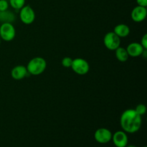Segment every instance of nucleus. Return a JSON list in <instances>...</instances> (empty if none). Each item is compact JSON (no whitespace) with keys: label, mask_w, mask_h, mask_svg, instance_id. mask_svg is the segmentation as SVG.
<instances>
[{"label":"nucleus","mask_w":147,"mask_h":147,"mask_svg":"<svg viewBox=\"0 0 147 147\" xmlns=\"http://www.w3.org/2000/svg\"><path fill=\"white\" fill-rule=\"evenodd\" d=\"M20 10V18L22 22L27 25L34 22L36 17L35 12L30 5H24Z\"/></svg>","instance_id":"obj_6"},{"label":"nucleus","mask_w":147,"mask_h":147,"mask_svg":"<svg viewBox=\"0 0 147 147\" xmlns=\"http://www.w3.org/2000/svg\"><path fill=\"white\" fill-rule=\"evenodd\" d=\"M130 28L126 24H117L114 27V30H113V32L116 35L119 36L120 38H121V37H126L127 36H129V34H130Z\"/></svg>","instance_id":"obj_12"},{"label":"nucleus","mask_w":147,"mask_h":147,"mask_svg":"<svg viewBox=\"0 0 147 147\" xmlns=\"http://www.w3.org/2000/svg\"><path fill=\"white\" fill-rule=\"evenodd\" d=\"M135 111H136L137 112V113H139L141 116H142L146 113V107L144 104L140 103V104H139L136 106V109H135Z\"/></svg>","instance_id":"obj_17"},{"label":"nucleus","mask_w":147,"mask_h":147,"mask_svg":"<svg viewBox=\"0 0 147 147\" xmlns=\"http://www.w3.org/2000/svg\"><path fill=\"white\" fill-rule=\"evenodd\" d=\"M131 19L135 22H142L146 18L147 16V9L146 7H141V6H136L134 8L132 9Z\"/></svg>","instance_id":"obj_9"},{"label":"nucleus","mask_w":147,"mask_h":147,"mask_svg":"<svg viewBox=\"0 0 147 147\" xmlns=\"http://www.w3.org/2000/svg\"><path fill=\"white\" fill-rule=\"evenodd\" d=\"M29 74L32 76H40L42 74L47 67V62L42 57H35L29 61L27 65Z\"/></svg>","instance_id":"obj_2"},{"label":"nucleus","mask_w":147,"mask_h":147,"mask_svg":"<svg viewBox=\"0 0 147 147\" xmlns=\"http://www.w3.org/2000/svg\"><path fill=\"white\" fill-rule=\"evenodd\" d=\"M138 6L146 7H147V0H136Z\"/></svg>","instance_id":"obj_20"},{"label":"nucleus","mask_w":147,"mask_h":147,"mask_svg":"<svg viewBox=\"0 0 147 147\" xmlns=\"http://www.w3.org/2000/svg\"><path fill=\"white\" fill-rule=\"evenodd\" d=\"M114 51L116 59H117L119 61L121 62V63H125V62L127 61L129 56L127 51H126V48L122 47L120 46V47H118L116 50H115Z\"/></svg>","instance_id":"obj_13"},{"label":"nucleus","mask_w":147,"mask_h":147,"mask_svg":"<svg viewBox=\"0 0 147 147\" xmlns=\"http://www.w3.org/2000/svg\"><path fill=\"white\" fill-rule=\"evenodd\" d=\"M26 0H9V4L13 9L20 10L25 5Z\"/></svg>","instance_id":"obj_15"},{"label":"nucleus","mask_w":147,"mask_h":147,"mask_svg":"<svg viewBox=\"0 0 147 147\" xmlns=\"http://www.w3.org/2000/svg\"><path fill=\"white\" fill-rule=\"evenodd\" d=\"M103 44L109 50H115L120 47L121 38L113 32H109L103 37Z\"/></svg>","instance_id":"obj_5"},{"label":"nucleus","mask_w":147,"mask_h":147,"mask_svg":"<svg viewBox=\"0 0 147 147\" xmlns=\"http://www.w3.org/2000/svg\"><path fill=\"white\" fill-rule=\"evenodd\" d=\"M70 67L76 74L79 75V76L86 75L90 70V65H89L88 62L85 59L80 58V57L73 59Z\"/></svg>","instance_id":"obj_4"},{"label":"nucleus","mask_w":147,"mask_h":147,"mask_svg":"<svg viewBox=\"0 0 147 147\" xmlns=\"http://www.w3.org/2000/svg\"><path fill=\"white\" fill-rule=\"evenodd\" d=\"M126 147H137V146H134V145H127Z\"/></svg>","instance_id":"obj_21"},{"label":"nucleus","mask_w":147,"mask_h":147,"mask_svg":"<svg viewBox=\"0 0 147 147\" xmlns=\"http://www.w3.org/2000/svg\"><path fill=\"white\" fill-rule=\"evenodd\" d=\"M126 51L129 57H138L142 55L144 49L139 42H131L126 47Z\"/></svg>","instance_id":"obj_10"},{"label":"nucleus","mask_w":147,"mask_h":147,"mask_svg":"<svg viewBox=\"0 0 147 147\" xmlns=\"http://www.w3.org/2000/svg\"><path fill=\"white\" fill-rule=\"evenodd\" d=\"M140 44L142 45L144 50H147V34H144L143 37H142Z\"/></svg>","instance_id":"obj_19"},{"label":"nucleus","mask_w":147,"mask_h":147,"mask_svg":"<svg viewBox=\"0 0 147 147\" xmlns=\"http://www.w3.org/2000/svg\"><path fill=\"white\" fill-rule=\"evenodd\" d=\"M144 147H147V146H144Z\"/></svg>","instance_id":"obj_23"},{"label":"nucleus","mask_w":147,"mask_h":147,"mask_svg":"<svg viewBox=\"0 0 147 147\" xmlns=\"http://www.w3.org/2000/svg\"><path fill=\"white\" fill-rule=\"evenodd\" d=\"M8 0H0V11H4L5 10H7L9 8Z\"/></svg>","instance_id":"obj_18"},{"label":"nucleus","mask_w":147,"mask_h":147,"mask_svg":"<svg viewBox=\"0 0 147 147\" xmlns=\"http://www.w3.org/2000/svg\"><path fill=\"white\" fill-rule=\"evenodd\" d=\"M112 141L116 147H126L129 143L127 133L122 131H117L112 135Z\"/></svg>","instance_id":"obj_8"},{"label":"nucleus","mask_w":147,"mask_h":147,"mask_svg":"<svg viewBox=\"0 0 147 147\" xmlns=\"http://www.w3.org/2000/svg\"><path fill=\"white\" fill-rule=\"evenodd\" d=\"M16 19L15 15L12 11L9 10H5L4 11H0V21L4 22L12 23Z\"/></svg>","instance_id":"obj_14"},{"label":"nucleus","mask_w":147,"mask_h":147,"mask_svg":"<svg viewBox=\"0 0 147 147\" xmlns=\"http://www.w3.org/2000/svg\"><path fill=\"white\" fill-rule=\"evenodd\" d=\"M112 132L106 128H99L95 131L94 139L98 143L105 144L110 142L112 139Z\"/></svg>","instance_id":"obj_7"},{"label":"nucleus","mask_w":147,"mask_h":147,"mask_svg":"<svg viewBox=\"0 0 147 147\" xmlns=\"http://www.w3.org/2000/svg\"><path fill=\"white\" fill-rule=\"evenodd\" d=\"M27 67L24 65H17L14 66L11 71V76L14 80H21L27 76Z\"/></svg>","instance_id":"obj_11"},{"label":"nucleus","mask_w":147,"mask_h":147,"mask_svg":"<svg viewBox=\"0 0 147 147\" xmlns=\"http://www.w3.org/2000/svg\"><path fill=\"white\" fill-rule=\"evenodd\" d=\"M0 45H1V38H0Z\"/></svg>","instance_id":"obj_22"},{"label":"nucleus","mask_w":147,"mask_h":147,"mask_svg":"<svg viewBox=\"0 0 147 147\" xmlns=\"http://www.w3.org/2000/svg\"><path fill=\"white\" fill-rule=\"evenodd\" d=\"M16 36L15 27L12 23L4 22L0 26V38L6 42H11Z\"/></svg>","instance_id":"obj_3"},{"label":"nucleus","mask_w":147,"mask_h":147,"mask_svg":"<svg viewBox=\"0 0 147 147\" xmlns=\"http://www.w3.org/2000/svg\"><path fill=\"white\" fill-rule=\"evenodd\" d=\"M120 124L122 130L128 134H134L142 127V116L135 109H126L122 113L120 118Z\"/></svg>","instance_id":"obj_1"},{"label":"nucleus","mask_w":147,"mask_h":147,"mask_svg":"<svg viewBox=\"0 0 147 147\" xmlns=\"http://www.w3.org/2000/svg\"><path fill=\"white\" fill-rule=\"evenodd\" d=\"M73 58L70 57H63V60L61 61L62 65L64 67H70L72 65V63H73Z\"/></svg>","instance_id":"obj_16"}]
</instances>
